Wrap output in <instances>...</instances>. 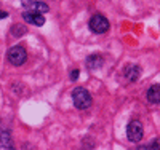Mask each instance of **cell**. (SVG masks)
I'll return each instance as SVG.
<instances>
[{"label":"cell","mask_w":160,"mask_h":150,"mask_svg":"<svg viewBox=\"0 0 160 150\" xmlns=\"http://www.w3.org/2000/svg\"><path fill=\"white\" fill-rule=\"evenodd\" d=\"M13 147H15V145H13V139H11L10 133L3 131L2 134H0V148L8 150V148H13Z\"/></svg>","instance_id":"cell-10"},{"label":"cell","mask_w":160,"mask_h":150,"mask_svg":"<svg viewBox=\"0 0 160 150\" xmlns=\"http://www.w3.org/2000/svg\"><path fill=\"white\" fill-rule=\"evenodd\" d=\"M21 5L28 10V11H34V13H43L48 11V5L45 2H38V0H21Z\"/></svg>","instance_id":"cell-5"},{"label":"cell","mask_w":160,"mask_h":150,"mask_svg":"<svg viewBox=\"0 0 160 150\" xmlns=\"http://www.w3.org/2000/svg\"><path fill=\"white\" fill-rule=\"evenodd\" d=\"M3 18H7V13L5 11H0V19H3Z\"/></svg>","instance_id":"cell-14"},{"label":"cell","mask_w":160,"mask_h":150,"mask_svg":"<svg viewBox=\"0 0 160 150\" xmlns=\"http://www.w3.org/2000/svg\"><path fill=\"white\" fill-rule=\"evenodd\" d=\"M71 78H72V80H77V78H78V70H72V72H71Z\"/></svg>","instance_id":"cell-13"},{"label":"cell","mask_w":160,"mask_h":150,"mask_svg":"<svg viewBox=\"0 0 160 150\" xmlns=\"http://www.w3.org/2000/svg\"><path fill=\"white\" fill-rule=\"evenodd\" d=\"M22 19L29 24H34V26H43L45 24V18L40 15V13H34V11L22 13Z\"/></svg>","instance_id":"cell-6"},{"label":"cell","mask_w":160,"mask_h":150,"mask_svg":"<svg viewBox=\"0 0 160 150\" xmlns=\"http://www.w3.org/2000/svg\"><path fill=\"white\" fill-rule=\"evenodd\" d=\"M90 29L95 34H106L109 31V21L102 15H95L90 19Z\"/></svg>","instance_id":"cell-4"},{"label":"cell","mask_w":160,"mask_h":150,"mask_svg":"<svg viewBox=\"0 0 160 150\" xmlns=\"http://www.w3.org/2000/svg\"><path fill=\"white\" fill-rule=\"evenodd\" d=\"M148 101L152 104H160V85H152L148 90Z\"/></svg>","instance_id":"cell-9"},{"label":"cell","mask_w":160,"mask_h":150,"mask_svg":"<svg viewBox=\"0 0 160 150\" xmlns=\"http://www.w3.org/2000/svg\"><path fill=\"white\" fill-rule=\"evenodd\" d=\"M72 101L78 110H87V109L91 107V102H93L91 94L82 86H78L72 91Z\"/></svg>","instance_id":"cell-1"},{"label":"cell","mask_w":160,"mask_h":150,"mask_svg":"<svg viewBox=\"0 0 160 150\" xmlns=\"http://www.w3.org/2000/svg\"><path fill=\"white\" fill-rule=\"evenodd\" d=\"M141 148H160V139H157V141H154V142H149V144H146V145H142Z\"/></svg>","instance_id":"cell-12"},{"label":"cell","mask_w":160,"mask_h":150,"mask_svg":"<svg viewBox=\"0 0 160 150\" xmlns=\"http://www.w3.org/2000/svg\"><path fill=\"white\" fill-rule=\"evenodd\" d=\"M26 31H28V29H26L24 26H21V24H15V26H13L11 34L15 35V37H21V35H24V34H26Z\"/></svg>","instance_id":"cell-11"},{"label":"cell","mask_w":160,"mask_h":150,"mask_svg":"<svg viewBox=\"0 0 160 150\" xmlns=\"http://www.w3.org/2000/svg\"><path fill=\"white\" fill-rule=\"evenodd\" d=\"M28 59V51L22 46H13L8 50V61L13 65H22Z\"/></svg>","instance_id":"cell-3"},{"label":"cell","mask_w":160,"mask_h":150,"mask_svg":"<svg viewBox=\"0 0 160 150\" xmlns=\"http://www.w3.org/2000/svg\"><path fill=\"white\" fill-rule=\"evenodd\" d=\"M104 64V59L101 54H90V56L87 58V67L90 70H98L101 69Z\"/></svg>","instance_id":"cell-8"},{"label":"cell","mask_w":160,"mask_h":150,"mask_svg":"<svg viewBox=\"0 0 160 150\" xmlns=\"http://www.w3.org/2000/svg\"><path fill=\"white\" fill-rule=\"evenodd\" d=\"M123 75L128 81H136L139 77H141V67L136 65V64H130L125 67V70H123Z\"/></svg>","instance_id":"cell-7"},{"label":"cell","mask_w":160,"mask_h":150,"mask_svg":"<svg viewBox=\"0 0 160 150\" xmlns=\"http://www.w3.org/2000/svg\"><path fill=\"white\" fill-rule=\"evenodd\" d=\"M144 136V128H142V123L139 120H133L128 123L127 126V138L131 141V142H139Z\"/></svg>","instance_id":"cell-2"}]
</instances>
